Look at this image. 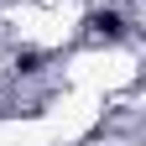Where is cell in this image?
<instances>
[{"label": "cell", "mask_w": 146, "mask_h": 146, "mask_svg": "<svg viewBox=\"0 0 146 146\" xmlns=\"http://www.w3.org/2000/svg\"><path fill=\"white\" fill-rule=\"evenodd\" d=\"M89 26H94V36H125V21H120V11H99V16H89Z\"/></svg>", "instance_id": "1"}]
</instances>
